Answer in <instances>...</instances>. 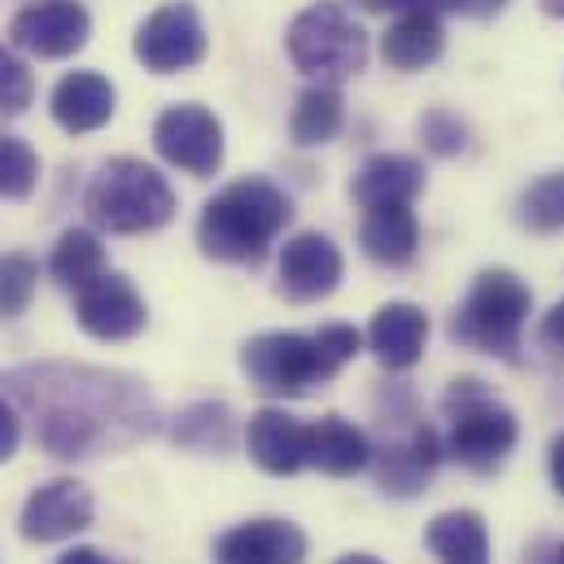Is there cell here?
I'll return each mask as SVG.
<instances>
[{
  "mask_svg": "<svg viewBox=\"0 0 564 564\" xmlns=\"http://www.w3.org/2000/svg\"><path fill=\"white\" fill-rule=\"evenodd\" d=\"M9 390L40 416L35 437L57 459H84L101 446H123L149 433V403L137 381H119L93 368H26L9 377Z\"/></svg>",
  "mask_w": 564,
  "mask_h": 564,
  "instance_id": "obj_1",
  "label": "cell"
},
{
  "mask_svg": "<svg viewBox=\"0 0 564 564\" xmlns=\"http://www.w3.org/2000/svg\"><path fill=\"white\" fill-rule=\"evenodd\" d=\"M293 219V202L272 180H237L202 206L197 246L215 263H259Z\"/></svg>",
  "mask_w": 564,
  "mask_h": 564,
  "instance_id": "obj_2",
  "label": "cell"
},
{
  "mask_svg": "<svg viewBox=\"0 0 564 564\" xmlns=\"http://www.w3.org/2000/svg\"><path fill=\"white\" fill-rule=\"evenodd\" d=\"M88 219L101 232L115 237H137V232H153L162 224H171L175 215V193L171 184L141 158H110L93 184H88Z\"/></svg>",
  "mask_w": 564,
  "mask_h": 564,
  "instance_id": "obj_3",
  "label": "cell"
},
{
  "mask_svg": "<svg viewBox=\"0 0 564 564\" xmlns=\"http://www.w3.org/2000/svg\"><path fill=\"white\" fill-rule=\"evenodd\" d=\"M530 306H534L530 284L521 281L517 272H508V268H490V272H481L473 281L464 306L455 311L451 337L464 341V346H477L486 355H503L508 359L521 346Z\"/></svg>",
  "mask_w": 564,
  "mask_h": 564,
  "instance_id": "obj_4",
  "label": "cell"
},
{
  "mask_svg": "<svg viewBox=\"0 0 564 564\" xmlns=\"http://www.w3.org/2000/svg\"><path fill=\"white\" fill-rule=\"evenodd\" d=\"M289 57L319 84H341L364 70L368 35L341 4H311L289 26Z\"/></svg>",
  "mask_w": 564,
  "mask_h": 564,
  "instance_id": "obj_5",
  "label": "cell"
},
{
  "mask_svg": "<svg viewBox=\"0 0 564 564\" xmlns=\"http://www.w3.org/2000/svg\"><path fill=\"white\" fill-rule=\"evenodd\" d=\"M446 455L468 473H495L517 446V416L495 403L477 381H455L446 394Z\"/></svg>",
  "mask_w": 564,
  "mask_h": 564,
  "instance_id": "obj_6",
  "label": "cell"
},
{
  "mask_svg": "<svg viewBox=\"0 0 564 564\" xmlns=\"http://www.w3.org/2000/svg\"><path fill=\"white\" fill-rule=\"evenodd\" d=\"M241 368L250 386L268 399H302L311 390H324L341 368L324 355L315 333H263L246 346Z\"/></svg>",
  "mask_w": 564,
  "mask_h": 564,
  "instance_id": "obj_7",
  "label": "cell"
},
{
  "mask_svg": "<svg viewBox=\"0 0 564 564\" xmlns=\"http://www.w3.org/2000/svg\"><path fill=\"white\" fill-rule=\"evenodd\" d=\"M153 149L171 166L206 180L224 166V123L206 106H171L153 123Z\"/></svg>",
  "mask_w": 564,
  "mask_h": 564,
  "instance_id": "obj_8",
  "label": "cell"
},
{
  "mask_svg": "<svg viewBox=\"0 0 564 564\" xmlns=\"http://www.w3.org/2000/svg\"><path fill=\"white\" fill-rule=\"evenodd\" d=\"M137 57L153 75H175V70L197 66L206 57V26L197 9L184 0L153 9L137 31Z\"/></svg>",
  "mask_w": 564,
  "mask_h": 564,
  "instance_id": "obj_9",
  "label": "cell"
},
{
  "mask_svg": "<svg viewBox=\"0 0 564 564\" xmlns=\"http://www.w3.org/2000/svg\"><path fill=\"white\" fill-rule=\"evenodd\" d=\"M93 35V18L79 0H44V4H26L13 13L9 22V40L18 48H26L31 57H44V62H57V57H70L88 44Z\"/></svg>",
  "mask_w": 564,
  "mask_h": 564,
  "instance_id": "obj_10",
  "label": "cell"
},
{
  "mask_svg": "<svg viewBox=\"0 0 564 564\" xmlns=\"http://www.w3.org/2000/svg\"><path fill=\"white\" fill-rule=\"evenodd\" d=\"M75 319L88 337L97 341H132L137 333H144V297L137 293V284L119 272H101L93 284L79 289L75 297Z\"/></svg>",
  "mask_w": 564,
  "mask_h": 564,
  "instance_id": "obj_11",
  "label": "cell"
},
{
  "mask_svg": "<svg viewBox=\"0 0 564 564\" xmlns=\"http://www.w3.org/2000/svg\"><path fill=\"white\" fill-rule=\"evenodd\" d=\"M93 512H97L93 490L62 477V481H48L26 495L18 530L26 543H62V539H75L79 530H88Z\"/></svg>",
  "mask_w": 564,
  "mask_h": 564,
  "instance_id": "obj_12",
  "label": "cell"
},
{
  "mask_svg": "<svg viewBox=\"0 0 564 564\" xmlns=\"http://www.w3.org/2000/svg\"><path fill=\"white\" fill-rule=\"evenodd\" d=\"M341 250L319 232H297L281 250V293L293 302H319L341 284Z\"/></svg>",
  "mask_w": 564,
  "mask_h": 564,
  "instance_id": "obj_13",
  "label": "cell"
},
{
  "mask_svg": "<svg viewBox=\"0 0 564 564\" xmlns=\"http://www.w3.org/2000/svg\"><path fill=\"white\" fill-rule=\"evenodd\" d=\"M306 561V534L281 521V517H259L237 530H228L215 543V564H302Z\"/></svg>",
  "mask_w": 564,
  "mask_h": 564,
  "instance_id": "obj_14",
  "label": "cell"
},
{
  "mask_svg": "<svg viewBox=\"0 0 564 564\" xmlns=\"http://www.w3.org/2000/svg\"><path fill=\"white\" fill-rule=\"evenodd\" d=\"M246 446L250 459L272 473V477H293L311 464V424H302L297 416H289L281 408H263L250 416L246 429Z\"/></svg>",
  "mask_w": 564,
  "mask_h": 564,
  "instance_id": "obj_15",
  "label": "cell"
},
{
  "mask_svg": "<svg viewBox=\"0 0 564 564\" xmlns=\"http://www.w3.org/2000/svg\"><path fill=\"white\" fill-rule=\"evenodd\" d=\"M424 341H429V315H424L416 302H386V306L372 315L368 346H372V355H377L390 372L416 368L424 355Z\"/></svg>",
  "mask_w": 564,
  "mask_h": 564,
  "instance_id": "obj_16",
  "label": "cell"
},
{
  "mask_svg": "<svg viewBox=\"0 0 564 564\" xmlns=\"http://www.w3.org/2000/svg\"><path fill=\"white\" fill-rule=\"evenodd\" d=\"M53 119L62 132L84 137L115 119V84L97 70H75L53 88Z\"/></svg>",
  "mask_w": 564,
  "mask_h": 564,
  "instance_id": "obj_17",
  "label": "cell"
},
{
  "mask_svg": "<svg viewBox=\"0 0 564 564\" xmlns=\"http://www.w3.org/2000/svg\"><path fill=\"white\" fill-rule=\"evenodd\" d=\"M421 188H424V166L416 158L377 153V158H368L359 166V175L350 184V197L364 210H377V206H412Z\"/></svg>",
  "mask_w": 564,
  "mask_h": 564,
  "instance_id": "obj_18",
  "label": "cell"
},
{
  "mask_svg": "<svg viewBox=\"0 0 564 564\" xmlns=\"http://www.w3.org/2000/svg\"><path fill=\"white\" fill-rule=\"evenodd\" d=\"M437 459H442V442H437V433L421 424V429H412V437L408 442H399V446H386L381 455L372 451V464H377V481H381V490L386 495H416L424 481L433 477V468H437Z\"/></svg>",
  "mask_w": 564,
  "mask_h": 564,
  "instance_id": "obj_19",
  "label": "cell"
},
{
  "mask_svg": "<svg viewBox=\"0 0 564 564\" xmlns=\"http://www.w3.org/2000/svg\"><path fill=\"white\" fill-rule=\"evenodd\" d=\"M359 246L381 268H408L421 246V224L412 206H377L359 224Z\"/></svg>",
  "mask_w": 564,
  "mask_h": 564,
  "instance_id": "obj_20",
  "label": "cell"
},
{
  "mask_svg": "<svg viewBox=\"0 0 564 564\" xmlns=\"http://www.w3.org/2000/svg\"><path fill=\"white\" fill-rule=\"evenodd\" d=\"M372 464V446L359 424L346 416H324L311 424V468L324 477H355Z\"/></svg>",
  "mask_w": 564,
  "mask_h": 564,
  "instance_id": "obj_21",
  "label": "cell"
},
{
  "mask_svg": "<svg viewBox=\"0 0 564 564\" xmlns=\"http://www.w3.org/2000/svg\"><path fill=\"white\" fill-rule=\"evenodd\" d=\"M442 22L433 13H399V22H390V31L381 35V57L394 66V70H424L429 62L442 57Z\"/></svg>",
  "mask_w": 564,
  "mask_h": 564,
  "instance_id": "obj_22",
  "label": "cell"
},
{
  "mask_svg": "<svg viewBox=\"0 0 564 564\" xmlns=\"http://www.w3.org/2000/svg\"><path fill=\"white\" fill-rule=\"evenodd\" d=\"M429 552L442 564H490V534L477 512H442L424 530Z\"/></svg>",
  "mask_w": 564,
  "mask_h": 564,
  "instance_id": "obj_23",
  "label": "cell"
},
{
  "mask_svg": "<svg viewBox=\"0 0 564 564\" xmlns=\"http://www.w3.org/2000/svg\"><path fill=\"white\" fill-rule=\"evenodd\" d=\"M106 272V246L97 232L88 228H66L53 246V259H48V276L66 289H84Z\"/></svg>",
  "mask_w": 564,
  "mask_h": 564,
  "instance_id": "obj_24",
  "label": "cell"
},
{
  "mask_svg": "<svg viewBox=\"0 0 564 564\" xmlns=\"http://www.w3.org/2000/svg\"><path fill=\"white\" fill-rule=\"evenodd\" d=\"M346 123V110H341V97L333 84H319V88H306L293 106V119H289V132L297 144H328Z\"/></svg>",
  "mask_w": 564,
  "mask_h": 564,
  "instance_id": "obj_25",
  "label": "cell"
},
{
  "mask_svg": "<svg viewBox=\"0 0 564 564\" xmlns=\"http://www.w3.org/2000/svg\"><path fill=\"white\" fill-rule=\"evenodd\" d=\"M35 184H40V153L26 141L0 132V197L26 202Z\"/></svg>",
  "mask_w": 564,
  "mask_h": 564,
  "instance_id": "obj_26",
  "label": "cell"
},
{
  "mask_svg": "<svg viewBox=\"0 0 564 564\" xmlns=\"http://www.w3.org/2000/svg\"><path fill=\"white\" fill-rule=\"evenodd\" d=\"M40 284V263L31 254H0V319H18Z\"/></svg>",
  "mask_w": 564,
  "mask_h": 564,
  "instance_id": "obj_27",
  "label": "cell"
},
{
  "mask_svg": "<svg viewBox=\"0 0 564 564\" xmlns=\"http://www.w3.org/2000/svg\"><path fill=\"white\" fill-rule=\"evenodd\" d=\"M521 224L534 232H556L564 228V175H543L539 184L525 188L521 197Z\"/></svg>",
  "mask_w": 564,
  "mask_h": 564,
  "instance_id": "obj_28",
  "label": "cell"
},
{
  "mask_svg": "<svg viewBox=\"0 0 564 564\" xmlns=\"http://www.w3.org/2000/svg\"><path fill=\"white\" fill-rule=\"evenodd\" d=\"M35 97V79L26 70L22 57H13L9 48H0V119H13L31 106Z\"/></svg>",
  "mask_w": 564,
  "mask_h": 564,
  "instance_id": "obj_29",
  "label": "cell"
},
{
  "mask_svg": "<svg viewBox=\"0 0 564 564\" xmlns=\"http://www.w3.org/2000/svg\"><path fill=\"white\" fill-rule=\"evenodd\" d=\"M421 141L433 149V153H459L464 149V123L455 119V115H446V110H433V115H424L421 119Z\"/></svg>",
  "mask_w": 564,
  "mask_h": 564,
  "instance_id": "obj_30",
  "label": "cell"
},
{
  "mask_svg": "<svg viewBox=\"0 0 564 564\" xmlns=\"http://www.w3.org/2000/svg\"><path fill=\"white\" fill-rule=\"evenodd\" d=\"M315 341L324 346V355H328L337 368H346V364L364 350V337H359V328H350V324H324V328L315 333Z\"/></svg>",
  "mask_w": 564,
  "mask_h": 564,
  "instance_id": "obj_31",
  "label": "cell"
},
{
  "mask_svg": "<svg viewBox=\"0 0 564 564\" xmlns=\"http://www.w3.org/2000/svg\"><path fill=\"white\" fill-rule=\"evenodd\" d=\"M355 4H364L368 13H390V9H399V13H412V9H421V13H451V9H459V0H355Z\"/></svg>",
  "mask_w": 564,
  "mask_h": 564,
  "instance_id": "obj_32",
  "label": "cell"
},
{
  "mask_svg": "<svg viewBox=\"0 0 564 564\" xmlns=\"http://www.w3.org/2000/svg\"><path fill=\"white\" fill-rule=\"evenodd\" d=\"M18 442H22V421H18L13 403L0 394V464H4V459H13Z\"/></svg>",
  "mask_w": 564,
  "mask_h": 564,
  "instance_id": "obj_33",
  "label": "cell"
},
{
  "mask_svg": "<svg viewBox=\"0 0 564 564\" xmlns=\"http://www.w3.org/2000/svg\"><path fill=\"white\" fill-rule=\"evenodd\" d=\"M539 333H543V341H552V346L564 350V302H556V306L543 315V328H539Z\"/></svg>",
  "mask_w": 564,
  "mask_h": 564,
  "instance_id": "obj_34",
  "label": "cell"
},
{
  "mask_svg": "<svg viewBox=\"0 0 564 564\" xmlns=\"http://www.w3.org/2000/svg\"><path fill=\"white\" fill-rule=\"evenodd\" d=\"M503 4H508V0H459V9L473 13V18H495Z\"/></svg>",
  "mask_w": 564,
  "mask_h": 564,
  "instance_id": "obj_35",
  "label": "cell"
},
{
  "mask_svg": "<svg viewBox=\"0 0 564 564\" xmlns=\"http://www.w3.org/2000/svg\"><path fill=\"white\" fill-rule=\"evenodd\" d=\"M57 564H115V561H106L97 547H70Z\"/></svg>",
  "mask_w": 564,
  "mask_h": 564,
  "instance_id": "obj_36",
  "label": "cell"
},
{
  "mask_svg": "<svg viewBox=\"0 0 564 564\" xmlns=\"http://www.w3.org/2000/svg\"><path fill=\"white\" fill-rule=\"evenodd\" d=\"M552 481H556V490L564 495V433L556 437V446H552Z\"/></svg>",
  "mask_w": 564,
  "mask_h": 564,
  "instance_id": "obj_37",
  "label": "cell"
},
{
  "mask_svg": "<svg viewBox=\"0 0 564 564\" xmlns=\"http://www.w3.org/2000/svg\"><path fill=\"white\" fill-rule=\"evenodd\" d=\"M337 564H386V561H377V556H368V552H350V556H341Z\"/></svg>",
  "mask_w": 564,
  "mask_h": 564,
  "instance_id": "obj_38",
  "label": "cell"
},
{
  "mask_svg": "<svg viewBox=\"0 0 564 564\" xmlns=\"http://www.w3.org/2000/svg\"><path fill=\"white\" fill-rule=\"evenodd\" d=\"M543 9H547L552 18H564V0H543Z\"/></svg>",
  "mask_w": 564,
  "mask_h": 564,
  "instance_id": "obj_39",
  "label": "cell"
},
{
  "mask_svg": "<svg viewBox=\"0 0 564 564\" xmlns=\"http://www.w3.org/2000/svg\"><path fill=\"white\" fill-rule=\"evenodd\" d=\"M552 564H564V547H561V552H556V561H552Z\"/></svg>",
  "mask_w": 564,
  "mask_h": 564,
  "instance_id": "obj_40",
  "label": "cell"
}]
</instances>
